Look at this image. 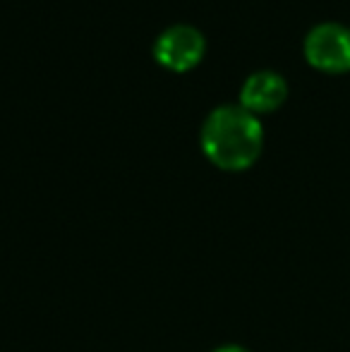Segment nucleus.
<instances>
[{
	"instance_id": "obj_1",
	"label": "nucleus",
	"mask_w": 350,
	"mask_h": 352,
	"mask_svg": "<svg viewBox=\"0 0 350 352\" xmlns=\"http://www.w3.org/2000/svg\"><path fill=\"white\" fill-rule=\"evenodd\" d=\"M264 127L254 113L238 106H219L201 125V151L223 170H245L259 158Z\"/></svg>"
},
{
	"instance_id": "obj_2",
	"label": "nucleus",
	"mask_w": 350,
	"mask_h": 352,
	"mask_svg": "<svg viewBox=\"0 0 350 352\" xmlns=\"http://www.w3.org/2000/svg\"><path fill=\"white\" fill-rule=\"evenodd\" d=\"M305 56L319 70H350V27L343 22L314 24L305 36Z\"/></svg>"
},
{
	"instance_id": "obj_3",
	"label": "nucleus",
	"mask_w": 350,
	"mask_h": 352,
	"mask_svg": "<svg viewBox=\"0 0 350 352\" xmlns=\"http://www.w3.org/2000/svg\"><path fill=\"white\" fill-rule=\"evenodd\" d=\"M204 34L190 24H175L161 32L154 43V58L173 72H187L204 56Z\"/></svg>"
},
{
	"instance_id": "obj_4",
	"label": "nucleus",
	"mask_w": 350,
	"mask_h": 352,
	"mask_svg": "<svg viewBox=\"0 0 350 352\" xmlns=\"http://www.w3.org/2000/svg\"><path fill=\"white\" fill-rule=\"evenodd\" d=\"M288 96V82L276 70H257L243 82L240 89V106L250 113L276 111Z\"/></svg>"
},
{
	"instance_id": "obj_5",
	"label": "nucleus",
	"mask_w": 350,
	"mask_h": 352,
	"mask_svg": "<svg viewBox=\"0 0 350 352\" xmlns=\"http://www.w3.org/2000/svg\"><path fill=\"white\" fill-rule=\"evenodd\" d=\"M214 352H250V350L243 348V345H221V348H216Z\"/></svg>"
}]
</instances>
